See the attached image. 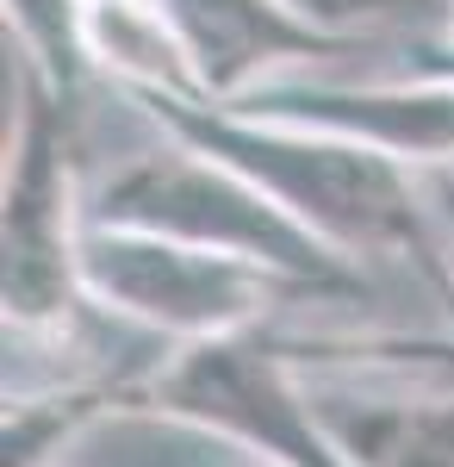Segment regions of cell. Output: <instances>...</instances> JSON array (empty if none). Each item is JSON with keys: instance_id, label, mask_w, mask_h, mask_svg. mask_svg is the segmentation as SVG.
Segmentation results:
<instances>
[{"instance_id": "52a82bcc", "label": "cell", "mask_w": 454, "mask_h": 467, "mask_svg": "<svg viewBox=\"0 0 454 467\" xmlns=\"http://www.w3.org/2000/svg\"><path fill=\"white\" fill-rule=\"evenodd\" d=\"M206 107H243L305 63L349 57L361 44L317 32L293 0H162Z\"/></svg>"}, {"instance_id": "8fae6325", "label": "cell", "mask_w": 454, "mask_h": 467, "mask_svg": "<svg viewBox=\"0 0 454 467\" xmlns=\"http://www.w3.org/2000/svg\"><path fill=\"white\" fill-rule=\"evenodd\" d=\"M305 19H312L317 32L330 37H349V44H374L380 26H398V19H411V26H436V19H449V6L442 0H293Z\"/></svg>"}, {"instance_id": "4fadbf2b", "label": "cell", "mask_w": 454, "mask_h": 467, "mask_svg": "<svg viewBox=\"0 0 454 467\" xmlns=\"http://www.w3.org/2000/svg\"><path fill=\"white\" fill-rule=\"evenodd\" d=\"M436 193V218H442V237H449V268H454V175H429ZM449 318H454V293H449Z\"/></svg>"}, {"instance_id": "9c48e42d", "label": "cell", "mask_w": 454, "mask_h": 467, "mask_svg": "<svg viewBox=\"0 0 454 467\" xmlns=\"http://www.w3.org/2000/svg\"><path fill=\"white\" fill-rule=\"evenodd\" d=\"M143 374H81V380H50L32 393H6L0 411V467H57L81 436L138 411Z\"/></svg>"}, {"instance_id": "7a4b0ae2", "label": "cell", "mask_w": 454, "mask_h": 467, "mask_svg": "<svg viewBox=\"0 0 454 467\" xmlns=\"http://www.w3.org/2000/svg\"><path fill=\"white\" fill-rule=\"evenodd\" d=\"M88 218L268 268L305 299L367 293V275L355 262L317 244L305 224H293L255 181H243L237 169H224L218 156L181 144V138H162L156 150H138L125 169H112V181H100V193L88 200Z\"/></svg>"}, {"instance_id": "8992f818", "label": "cell", "mask_w": 454, "mask_h": 467, "mask_svg": "<svg viewBox=\"0 0 454 467\" xmlns=\"http://www.w3.org/2000/svg\"><path fill=\"white\" fill-rule=\"evenodd\" d=\"M237 112L355 138V144L392 156L411 175H454V81H429V75H374V81L286 75L274 88L249 94Z\"/></svg>"}, {"instance_id": "30bf717a", "label": "cell", "mask_w": 454, "mask_h": 467, "mask_svg": "<svg viewBox=\"0 0 454 467\" xmlns=\"http://www.w3.org/2000/svg\"><path fill=\"white\" fill-rule=\"evenodd\" d=\"M6 32L19 37V57L44 88H57L63 100H81L94 75L88 0H6Z\"/></svg>"}, {"instance_id": "3957f363", "label": "cell", "mask_w": 454, "mask_h": 467, "mask_svg": "<svg viewBox=\"0 0 454 467\" xmlns=\"http://www.w3.org/2000/svg\"><path fill=\"white\" fill-rule=\"evenodd\" d=\"M88 200L75 169V100L19 75V119L6 138V187H0V312L6 343H69L94 312L88 275Z\"/></svg>"}, {"instance_id": "5b68a950", "label": "cell", "mask_w": 454, "mask_h": 467, "mask_svg": "<svg viewBox=\"0 0 454 467\" xmlns=\"http://www.w3.org/2000/svg\"><path fill=\"white\" fill-rule=\"evenodd\" d=\"M81 275H88L94 312L138 324L150 337H162L169 349H200V343L268 330V318L286 299H305L268 268L193 250V244H175V237L94 224V218H88Z\"/></svg>"}, {"instance_id": "5bb4252c", "label": "cell", "mask_w": 454, "mask_h": 467, "mask_svg": "<svg viewBox=\"0 0 454 467\" xmlns=\"http://www.w3.org/2000/svg\"><path fill=\"white\" fill-rule=\"evenodd\" d=\"M449 13H454V6H449Z\"/></svg>"}, {"instance_id": "ba28073f", "label": "cell", "mask_w": 454, "mask_h": 467, "mask_svg": "<svg viewBox=\"0 0 454 467\" xmlns=\"http://www.w3.org/2000/svg\"><path fill=\"white\" fill-rule=\"evenodd\" d=\"M312 399L349 467H454V380L380 393V387L312 374Z\"/></svg>"}, {"instance_id": "7c38bea8", "label": "cell", "mask_w": 454, "mask_h": 467, "mask_svg": "<svg viewBox=\"0 0 454 467\" xmlns=\"http://www.w3.org/2000/svg\"><path fill=\"white\" fill-rule=\"evenodd\" d=\"M398 75H429V81H454V13L405 37V69Z\"/></svg>"}, {"instance_id": "277c9868", "label": "cell", "mask_w": 454, "mask_h": 467, "mask_svg": "<svg viewBox=\"0 0 454 467\" xmlns=\"http://www.w3.org/2000/svg\"><path fill=\"white\" fill-rule=\"evenodd\" d=\"M138 411L231 442L255 455V467H349L336 436L324 431L312 374L293 356V337L274 330L169 349L156 368H143Z\"/></svg>"}, {"instance_id": "6da1fadb", "label": "cell", "mask_w": 454, "mask_h": 467, "mask_svg": "<svg viewBox=\"0 0 454 467\" xmlns=\"http://www.w3.org/2000/svg\"><path fill=\"white\" fill-rule=\"evenodd\" d=\"M131 107L181 144L218 156L224 169L255 181L293 224H305L317 244L343 255V262H398L411 268L423 287L442 299L449 312L454 268H449V237L436 218L429 181L398 169L392 156L317 131V125H286L262 112L237 107H206L187 94H125Z\"/></svg>"}]
</instances>
